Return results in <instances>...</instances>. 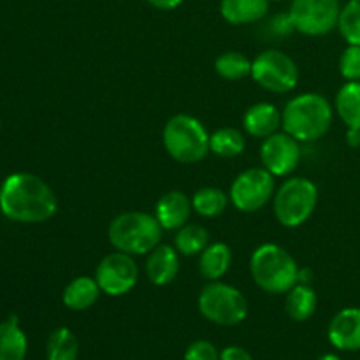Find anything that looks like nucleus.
I'll list each match as a JSON object with an SVG mask.
<instances>
[{
    "mask_svg": "<svg viewBox=\"0 0 360 360\" xmlns=\"http://www.w3.org/2000/svg\"><path fill=\"white\" fill-rule=\"evenodd\" d=\"M0 211L16 224H44L58 211V199L39 176L13 172L0 186Z\"/></svg>",
    "mask_w": 360,
    "mask_h": 360,
    "instance_id": "nucleus-1",
    "label": "nucleus"
},
{
    "mask_svg": "<svg viewBox=\"0 0 360 360\" xmlns=\"http://www.w3.org/2000/svg\"><path fill=\"white\" fill-rule=\"evenodd\" d=\"M334 120L330 102L320 94H301L281 111V127L299 143H315L329 132Z\"/></svg>",
    "mask_w": 360,
    "mask_h": 360,
    "instance_id": "nucleus-2",
    "label": "nucleus"
},
{
    "mask_svg": "<svg viewBox=\"0 0 360 360\" xmlns=\"http://www.w3.org/2000/svg\"><path fill=\"white\" fill-rule=\"evenodd\" d=\"M250 271L257 287L271 295L287 294L297 285V262L276 243H264L253 252Z\"/></svg>",
    "mask_w": 360,
    "mask_h": 360,
    "instance_id": "nucleus-3",
    "label": "nucleus"
},
{
    "mask_svg": "<svg viewBox=\"0 0 360 360\" xmlns=\"http://www.w3.org/2000/svg\"><path fill=\"white\" fill-rule=\"evenodd\" d=\"M164 229L155 214L144 211H127L109 224L108 238L115 250L132 257L148 255L162 241Z\"/></svg>",
    "mask_w": 360,
    "mask_h": 360,
    "instance_id": "nucleus-4",
    "label": "nucleus"
},
{
    "mask_svg": "<svg viewBox=\"0 0 360 360\" xmlns=\"http://www.w3.org/2000/svg\"><path fill=\"white\" fill-rule=\"evenodd\" d=\"M162 141L169 157L179 164H197L210 153V134L195 116H172L165 123Z\"/></svg>",
    "mask_w": 360,
    "mask_h": 360,
    "instance_id": "nucleus-5",
    "label": "nucleus"
},
{
    "mask_svg": "<svg viewBox=\"0 0 360 360\" xmlns=\"http://www.w3.org/2000/svg\"><path fill=\"white\" fill-rule=\"evenodd\" d=\"M319 204V186L308 178H288L276 188L273 211L276 220L287 229L304 225Z\"/></svg>",
    "mask_w": 360,
    "mask_h": 360,
    "instance_id": "nucleus-6",
    "label": "nucleus"
},
{
    "mask_svg": "<svg viewBox=\"0 0 360 360\" xmlns=\"http://www.w3.org/2000/svg\"><path fill=\"white\" fill-rule=\"evenodd\" d=\"M200 315L220 327H234L248 316V301L239 288L224 281H210L199 294Z\"/></svg>",
    "mask_w": 360,
    "mask_h": 360,
    "instance_id": "nucleus-7",
    "label": "nucleus"
},
{
    "mask_svg": "<svg viewBox=\"0 0 360 360\" xmlns=\"http://www.w3.org/2000/svg\"><path fill=\"white\" fill-rule=\"evenodd\" d=\"M252 77L271 94H288L297 86L299 69L287 53L266 49L252 62Z\"/></svg>",
    "mask_w": 360,
    "mask_h": 360,
    "instance_id": "nucleus-8",
    "label": "nucleus"
},
{
    "mask_svg": "<svg viewBox=\"0 0 360 360\" xmlns=\"http://www.w3.org/2000/svg\"><path fill=\"white\" fill-rule=\"evenodd\" d=\"M276 192V179L266 167H252L243 171L232 181L231 202L243 213L260 211Z\"/></svg>",
    "mask_w": 360,
    "mask_h": 360,
    "instance_id": "nucleus-9",
    "label": "nucleus"
},
{
    "mask_svg": "<svg viewBox=\"0 0 360 360\" xmlns=\"http://www.w3.org/2000/svg\"><path fill=\"white\" fill-rule=\"evenodd\" d=\"M340 0H294L288 11L295 30L309 37L333 32L340 21Z\"/></svg>",
    "mask_w": 360,
    "mask_h": 360,
    "instance_id": "nucleus-10",
    "label": "nucleus"
},
{
    "mask_svg": "<svg viewBox=\"0 0 360 360\" xmlns=\"http://www.w3.org/2000/svg\"><path fill=\"white\" fill-rule=\"evenodd\" d=\"M95 280L102 294L111 297H122L129 294L139 280V267L132 255L123 252H112L98 262L95 269Z\"/></svg>",
    "mask_w": 360,
    "mask_h": 360,
    "instance_id": "nucleus-11",
    "label": "nucleus"
},
{
    "mask_svg": "<svg viewBox=\"0 0 360 360\" xmlns=\"http://www.w3.org/2000/svg\"><path fill=\"white\" fill-rule=\"evenodd\" d=\"M301 143L290 134L278 130L273 136L266 137L260 146V160L274 178L290 176L301 162Z\"/></svg>",
    "mask_w": 360,
    "mask_h": 360,
    "instance_id": "nucleus-12",
    "label": "nucleus"
},
{
    "mask_svg": "<svg viewBox=\"0 0 360 360\" xmlns=\"http://www.w3.org/2000/svg\"><path fill=\"white\" fill-rule=\"evenodd\" d=\"M330 345L341 352L360 350V308H345L334 315L327 330Z\"/></svg>",
    "mask_w": 360,
    "mask_h": 360,
    "instance_id": "nucleus-13",
    "label": "nucleus"
},
{
    "mask_svg": "<svg viewBox=\"0 0 360 360\" xmlns=\"http://www.w3.org/2000/svg\"><path fill=\"white\" fill-rule=\"evenodd\" d=\"M192 211V199L179 190H171L158 199L155 218L164 231H178L188 224Z\"/></svg>",
    "mask_w": 360,
    "mask_h": 360,
    "instance_id": "nucleus-14",
    "label": "nucleus"
},
{
    "mask_svg": "<svg viewBox=\"0 0 360 360\" xmlns=\"http://www.w3.org/2000/svg\"><path fill=\"white\" fill-rule=\"evenodd\" d=\"M179 252L174 246L158 245L148 253L146 276L157 287H165L178 278Z\"/></svg>",
    "mask_w": 360,
    "mask_h": 360,
    "instance_id": "nucleus-15",
    "label": "nucleus"
},
{
    "mask_svg": "<svg viewBox=\"0 0 360 360\" xmlns=\"http://www.w3.org/2000/svg\"><path fill=\"white\" fill-rule=\"evenodd\" d=\"M243 125L246 134L257 139H266L280 130L281 127V112L271 102H259L248 108V111L243 116Z\"/></svg>",
    "mask_w": 360,
    "mask_h": 360,
    "instance_id": "nucleus-16",
    "label": "nucleus"
},
{
    "mask_svg": "<svg viewBox=\"0 0 360 360\" xmlns=\"http://www.w3.org/2000/svg\"><path fill=\"white\" fill-rule=\"evenodd\" d=\"M269 0H221L220 14L231 25H252L264 20Z\"/></svg>",
    "mask_w": 360,
    "mask_h": 360,
    "instance_id": "nucleus-17",
    "label": "nucleus"
},
{
    "mask_svg": "<svg viewBox=\"0 0 360 360\" xmlns=\"http://www.w3.org/2000/svg\"><path fill=\"white\" fill-rule=\"evenodd\" d=\"M102 290L97 280L90 276L74 278L65 288H63L62 301L63 306L72 311H86L101 297Z\"/></svg>",
    "mask_w": 360,
    "mask_h": 360,
    "instance_id": "nucleus-18",
    "label": "nucleus"
},
{
    "mask_svg": "<svg viewBox=\"0 0 360 360\" xmlns=\"http://www.w3.org/2000/svg\"><path fill=\"white\" fill-rule=\"evenodd\" d=\"M232 264V250L225 243H210L199 257V273L204 280L218 281L227 274Z\"/></svg>",
    "mask_w": 360,
    "mask_h": 360,
    "instance_id": "nucleus-19",
    "label": "nucleus"
},
{
    "mask_svg": "<svg viewBox=\"0 0 360 360\" xmlns=\"http://www.w3.org/2000/svg\"><path fill=\"white\" fill-rule=\"evenodd\" d=\"M27 352V334L20 327L18 316H9L0 323V360H25Z\"/></svg>",
    "mask_w": 360,
    "mask_h": 360,
    "instance_id": "nucleus-20",
    "label": "nucleus"
},
{
    "mask_svg": "<svg viewBox=\"0 0 360 360\" xmlns=\"http://www.w3.org/2000/svg\"><path fill=\"white\" fill-rule=\"evenodd\" d=\"M319 308V295L311 285L297 283L287 292L285 297V311L294 322H306L315 315Z\"/></svg>",
    "mask_w": 360,
    "mask_h": 360,
    "instance_id": "nucleus-21",
    "label": "nucleus"
},
{
    "mask_svg": "<svg viewBox=\"0 0 360 360\" xmlns=\"http://www.w3.org/2000/svg\"><path fill=\"white\" fill-rule=\"evenodd\" d=\"M336 112L348 129H360V81H347L340 88Z\"/></svg>",
    "mask_w": 360,
    "mask_h": 360,
    "instance_id": "nucleus-22",
    "label": "nucleus"
},
{
    "mask_svg": "<svg viewBox=\"0 0 360 360\" xmlns=\"http://www.w3.org/2000/svg\"><path fill=\"white\" fill-rule=\"evenodd\" d=\"M210 246V231L199 224H186L176 231L174 248L179 255H200Z\"/></svg>",
    "mask_w": 360,
    "mask_h": 360,
    "instance_id": "nucleus-23",
    "label": "nucleus"
},
{
    "mask_svg": "<svg viewBox=\"0 0 360 360\" xmlns=\"http://www.w3.org/2000/svg\"><path fill=\"white\" fill-rule=\"evenodd\" d=\"M246 139L234 127H224L210 136V151L221 158H234L245 151Z\"/></svg>",
    "mask_w": 360,
    "mask_h": 360,
    "instance_id": "nucleus-24",
    "label": "nucleus"
},
{
    "mask_svg": "<svg viewBox=\"0 0 360 360\" xmlns=\"http://www.w3.org/2000/svg\"><path fill=\"white\" fill-rule=\"evenodd\" d=\"M229 200H231V197L224 190L214 188V186H206V188H200L193 193L192 207L200 217L214 218L220 217L227 210Z\"/></svg>",
    "mask_w": 360,
    "mask_h": 360,
    "instance_id": "nucleus-25",
    "label": "nucleus"
},
{
    "mask_svg": "<svg viewBox=\"0 0 360 360\" xmlns=\"http://www.w3.org/2000/svg\"><path fill=\"white\" fill-rule=\"evenodd\" d=\"M46 354H48V360H77L79 341L76 334L67 327L55 329L48 338Z\"/></svg>",
    "mask_w": 360,
    "mask_h": 360,
    "instance_id": "nucleus-26",
    "label": "nucleus"
},
{
    "mask_svg": "<svg viewBox=\"0 0 360 360\" xmlns=\"http://www.w3.org/2000/svg\"><path fill=\"white\" fill-rule=\"evenodd\" d=\"M252 62L245 53L227 51L221 53L214 62V70L221 79L239 81L252 76Z\"/></svg>",
    "mask_w": 360,
    "mask_h": 360,
    "instance_id": "nucleus-27",
    "label": "nucleus"
},
{
    "mask_svg": "<svg viewBox=\"0 0 360 360\" xmlns=\"http://www.w3.org/2000/svg\"><path fill=\"white\" fill-rule=\"evenodd\" d=\"M338 28L348 44L360 46V0H348L341 7Z\"/></svg>",
    "mask_w": 360,
    "mask_h": 360,
    "instance_id": "nucleus-28",
    "label": "nucleus"
},
{
    "mask_svg": "<svg viewBox=\"0 0 360 360\" xmlns=\"http://www.w3.org/2000/svg\"><path fill=\"white\" fill-rule=\"evenodd\" d=\"M340 72L347 81H360V46L348 44L340 58Z\"/></svg>",
    "mask_w": 360,
    "mask_h": 360,
    "instance_id": "nucleus-29",
    "label": "nucleus"
},
{
    "mask_svg": "<svg viewBox=\"0 0 360 360\" xmlns=\"http://www.w3.org/2000/svg\"><path fill=\"white\" fill-rule=\"evenodd\" d=\"M185 360H220V352L210 341L199 340L186 348Z\"/></svg>",
    "mask_w": 360,
    "mask_h": 360,
    "instance_id": "nucleus-30",
    "label": "nucleus"
},
{
    "mask_svg": "<svg viewBox=\"0 0 360 360\" xmlns=\"http://www.w3.org/2000/svg\"><path fill=\"white\" fill-rule=\"evenodd\" d=\"M267 30L273 34V37H287L290 35L292 32L295 30L294 27V21H292L290 14H276V16L271 18L267 21Z\"/></svg>",
    "mask_w": 360,
    "mask_h": 360,
    "instance_id": "nucleus-31",
    "label": "nucleus"
},
{
    "mask_svg": "<svg viewBox=\"0 0 360 360\" xmlns=\"http://www.w3.org/2000/svg\"><path fill=\"white\" fill-rule=\"evenodd\" d=\"M220 360H253L248 350L241 347H227L220 352Z\"/></svg>",
    "mask_w": 360,
    "mask_h": 360,
    "instance_id": "nucleus-32",
    "label": "nucleus"
},
{
    "mask_svg": "<svg viewBox=\"0 0 360 360\" xmlns=\"http://www.w3.org/2000/svg\"><path fill=\"white\" fill-rule=\"evenodd\" d=\"M148 4L158 11H172L181 6L183 0H148Z\"/></svg>",
    "mask_w": 360,
    "mask_h": 360,
    "instance_id": "nucleus-33",
    "label": "nucleus"
},
{
    "mask_svg": "<svg viewBox=\"0 0 360 360\" xmlns=\"http://www.w3.org/2000/svg\"><path fill=\"white\" fill-rule=\"evenodd\" d=\"M347 143L350 148H360V129H348Z\"/></svg>",
    "mask_w": 360,
    "mask_h": 360,
    "instance_id": "nucleus-34",
    "label": "nucleus"
},
{
    "mask_svg": "<svg viewBox=\"0 0 360 360\" xmlns=\"http://www.w3.org/2000/svg\"><path fill=\"white\" fill-rule=\"evenodd\" d=\"M313 281V273L309 269H301L299 267V274H297V283L301 285H311Z\"/></svg>",
    "mask_w": 360,
    "mask_h": 360,
    "instance_id": "nucleus-35",
    "label": "nucleus"
},
{
    "mask_svg": "<svg viewBox=\"0 0 360 360\" xmlns=\"http://www.w3.org/2000/svg\"><path fill=\"white\" fill-rule=\"evenodd\" d=\"M316 360H343V359L338 357L336 354H326V355H322V357H319Z\"/></svg>",
    "mask_w": 360,
    "mask_h": 360,
    "instance_id": "nucleus-36",
    "label": "nucleus"
}]
</instances>
